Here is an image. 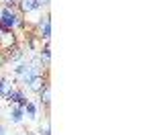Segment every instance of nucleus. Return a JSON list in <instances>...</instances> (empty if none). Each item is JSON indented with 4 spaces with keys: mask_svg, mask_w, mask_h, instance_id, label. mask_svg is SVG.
<instances>
[{
    "mask_svg": "<svg viewBox=\"0 0 153 135\" xmlns=\"http://www.w3.org/2000/svg\"><path fill=\"white\" fill-rule=\"evenodd\" d=\"M41 8H43L41 0H19V2H16V10L21 12L23 16H27L29 12L41 10Z\"/></svg>",
    "mask_w": 153,
    "mask_h": 135,
    "instance_id": "nucleus-2",
    "label": "nucleus"
},
{
    "mask_svg": "<svg viewBox=\"0 0 153 135\" xmlns=\"http://www.w3.org/2000/svg\"><path fill=\"white\" fill-rule=\"evenodd\" d=\"M37 35H39L41 41H49V39H51V16H49V14H45L43 21L39 23V33H37Z\"/></svg>",
    "mask_w": 153,
    "mask_h": 135,
    "instance_id": "nucleus-4",
    "label": "nucleus"
},
{
    "mask_svg": "<svg viewBox=\"0 0 153 135\" xmlns=\"http://www.w3.org/2000/svg\"><path fill=\"white\" fill-rule=\"evenodd\" d=\"M16 2H19V0H2V4H4L6 8H16Z\"/></svg>",
    "mask_w": 153,
    "mask_h": 135,
    "instance_id": "nucleus-10",
    "label": "nucleus"
},
{
    "mask_svg": "<svg viewBox=\"0 0 153 135\" xmlns=\"http://www.w3.org/2000/svg\"><path fill=\"white\" fill-rule=\"evenodd\" d=\"M14 45H19V35L14 33V29L6 31V33H0V49H10Z\"/></svg>",
    "mask_w": 153,
    "mask_h": 135,
    "instance_id": "nucleus-3",
    "label": "nucleus"
},
{
    "mask_svg": "<svg viewBox=\"0 0 153 135\" xmlns=\"http://www.w3.org/2000/svg\"><path fill=\"white\" fill-rule=\"evenodd\" d=\"M25 115H27L29 119H37V104H35V102L29 100V102L25 104Z\"/></svg>",
    "mask_w": 153,
    "mask_h": 135,
    "instance_id": "nucleus-8",
    "label": "nucleus"
},
{
    "mask_svg": "<svg viewBox=\"0 0 153 135\" xmlns=\"http://www.w3.org/2000/svg\"><path fill=\"white\" fill-rule=\"evenodd\" d=\"M0 135H6V125H0Z\"/></svg>",
    "mask_w": 153,
    "mask_h": 135,
    "instance_id": "nucleus-13",
    "label": "nucleus"
},
{
    "mask_svg": "<svg viewBox=\"0 0 153 135\" xmlns=\"http://www.w3.org/2000/svg\"><path fill=\"white\" fill-rule=\"evenodd\" d=\"M39 61L45 66V70H49V63H51V47H49V41H45V45L39 51Z\"/></svg>",
    "mask_w": 153,
    "mask_h": 135,
    "instance_id": "nucleus-6",
    "label": "nucleus"
},
{
    "mask_svg": "<svg viewBox=\"0 0 153 135\" xmlns=\"http://www.w3.org/2000/svg\"><path fill=\"white\" fill-rule=\"evenodd\" d=\"M41 135H51V129L49 127H41Z\"/></svg>",
    "mask_w": 153,
    "mask_h": 135,
    "instance_id": "nucleus-12",
    "label": "nucleus"
},
{
    "mask_svg": "<svg viewBox=\"0 0 153 135\" xmlns=\"http://www.w3.org/2000/svg\"><path fill=\"white\" fill-rule=\"evenodd\" d=\"M25 74H31V63H19L14 68V76H21L23 78Z\"/></svg>",
    "mask_w": 153,
    "mask_h": 135,
    "instance_id": "nucleus-9",
    "label": "nucleus"
},
{
    "mask_svg": "<svg viewBox=\"0 0 153 135\" xmlns=\"http://www.w3.org/2000/svg\"><path fill=\"white\" fill-rule=\"evenodd\" d=\"M4 55H6V61H21L25 57V51L21 49V45H14L10 49H2Z\"/></svg>",
    "mask_w": 153,
    "mask_h": 135,
    "instance_id": "nucleus-5",
    "label": "nucleus"
},
{
    "mask_svg": "<svg viewBox=\"0 0 153 135\" xmlns=\"http://www.w3.org/2000/svg\"><path fill=\"white\" fill-rule=\"evenodd\" d=\"M4 90H6V82L0 78V96H4Z\"/></svg>",
    "mask_w": 153,
    "mask_h": 135,
    "instance_id": "nucleus-11",
    "label": "nucleus"
},
{
    "mask_svg": "<svg viewBox=\"0 0 153 135\" xmlns=\"http://www.w3.org/2000/svg\"><path fill=\"white\" fill-rule=\"evenodd\" d=\"M45 86H49V72L37 74V76H31V80H29V90H31V92L39 94V92H41Z\"/></svg>",
    "mask_w": 153,
    "mask_h": 135,
    "instance_id": "nucleus-1",
    "label": "nucleus"
},
{
    "mask_svg": "<svg viewBox=\"0 0 153 135\" xmlns=\"http://www.w3.org/2000/svg\"><path fill=\"white\" fill-rule=\"evenodd\" d=\"M39 100H41V104H43L45 109H49V104H51V88H49V86H45V88L39 92Z\"/></svg>",
    "mask_w": 153,
    "mask_h": 135,
    "instance_id": "nucleus-7",
    "label": "nucleus"
}]
</instances>
